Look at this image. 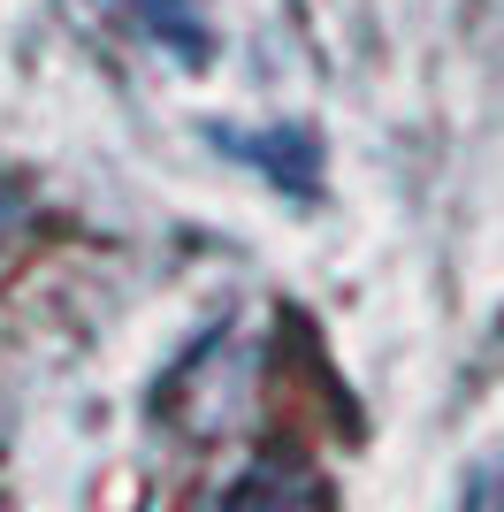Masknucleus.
Here are the masks:
<instances>
[{
    "mask_svg": "<svg viewBox=\"0 0 504 512\" xmlns=\"http://www.w3.org/2000/svg\"><path fill=\"white\" fill-rule=\"evenodd\" d=\"M16 222H23V199H16V184H8V176H0V237L16 230Z\"/></svg>",
    "mask_w": 504,
    "mask_h": 512,
    "instance_id": "f257e3e1",
    "label": "nucleus"
}]
</instances>
